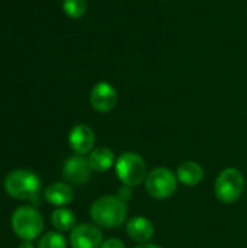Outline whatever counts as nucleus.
Masks as SVG:
<instances>
[{"mask_svg": "<svg viewBox=\"0 0 247 248\" xmlns=\"http://www.w3.org/2000/svg\"><path fill=\"white\" fill-rule=\"evenodd\" d=\"M127 205L119 196H102L90 206L92 221L102 228H118L127 221Z\"/></svg>", "mask_w": 247, "mask_h": 248, "instance_id": "nucleus-1", "label": "nucleus"}, {"mask_svg": "<svg viewBox=\"0 0 247 248\" xmlns=\"http://www.w3.org/2000/svg\"><path fill=\"white\" fill-rule=\"evenodd\" d=\"M3 187L4 192L15 199L32 201L41 190V180L29 170H13L6 176Z\"/></svg>", "mask_w": 247, "mask_h": 248, "instance_id": "nucleus-2", "label": "nucleus"}, {"mask_svg": "<svg viewBox=\"0 0 247 248\" xmlns=\"http://www.w3.org/2000/svg\"><path fill=\"white\" fill-rule=\"evenodd\" d=\"M12 230L22 241H33L42 234V215L32 206H19L12 215Z\"/></svg>", "mask_w": 247, "mask_h": 248, "instance_id": "nucleus-3", "label": "nucleus"}, {"mask_svg": "<svg viewBox=\"0 0 247 248\" xmlns=\"http://www.w3.org/2000/svg\"><path fill=\"white\" fill-rule=\"evenodd\" d=\"M115 173L118 179L128 187H134L146 182L147 166L137 153H124L115 163Z\"/></svg>", "mask_w": 247, "mask_h": 248, "instance_id": "nucleus-4", "label": "nucleus"}, {"mask_svg": "<svg viewBox=\"0 0 247 248\" xmlns=\"http://www.w3.org/2000/svg\"><path fill=\"white\" fill-rule=\"evenodd\" d=\"M246 186L245 177L240 170L229 167L223 170L214 185L215 196L223 203H234L243 193Z\"/></svg>", "mask_w": 247, "mask_h": 248, "instance_id": "nucleus-5", "label": "nucleus"}, {"mask_svg": "<svg viewBox=\"0 0 247 248\" xmlns=\"http://www.w3.org/2000/svg\"><path fill=\"white\" fill-rule=\"evenodd\" d=\"M176 187L178 177L172 170L166 167H157L146 177V190L154 199L170 198L176 192Z\"/></svg>", "mask_w": 247, "mask_h": 248, "instance_id": "nucleus-6", "label": "nucleus"}, {"mask_svg": "<svg viewBox=\"0 0 247 248\" xmlns=\"http://www.w3.org/2000/svg\"><path fill=\"white\" fill-rule=\"evenodd\" d=\"M102 243V232L98 225L80 224L76 225L70 234L71 248H100Z\"/></svg>", "mask_w": 247, "mask_h": 248, "instance_id": "nucleus-7", "label": "nucleus"}, {"mask_svg": "<svg viewBox=\"0 0 247 248\" xmlns=\"http://www.w3.org/2000/svg\"><path fill=\"white\" fill-rule=\"evenodd\" d=\"M118 103V93L115 87L106 81L98 83L90 92V105L95 110L106 113L111 112Z\"/></svg>", "mask_w": 247, "mask_h": 248, "instance_id": "nucleus-8", "label": "nucleus"}, {"mask_svg": "<svg viewBox=\"0 0 247 248\" xmlns=\"http://www.w3.org/2000/svg\"><path fill=\"white\" fill-rule=\"evenodd\" d=\"M92 167L89 158L84 155H73L66 160L63 166V176L67 182L74 185H83L90 179Z\"/></svg>", "mask_w": 247, "mask_h": 248, "instance_id": "nucleus-9", "label": "nucleus"}, {"mask_svg": "<svg viewBox=\"0 0 247 248\" xmlns=\"http://www.w3.org/2000/svg\"><path fill=\"white\" fill-rule=\"evenodd\" d=\"M95 141H96L95 132L92 131L90 126L84 125V124L76 125L68 134V144H70L71 150L79 155L90 154L93 151Z\"/></svg>", "mask_w": 247, "mask_h": 248, "instance_id": "nucleus-10", "label": "nucleus"}, {"mask_svg": "<svg viewBox=\"0 0 247 248\" xmlns=\"http://www.w3.org/2000/svg\"><path fill=\"white\" fill-rule=\"evenodd\" d=\"M127 234L137 243H148L154 235V225L144 217H135L127 222Z\"/></svg>", "mask_w": 247, "mask_h": 248, "instance_id": "nucleus-11", "label": "nucleus"}, {"mask_svg": "<svg viewBox=\"0 0 247 248\" xmlns=\"http://www.w3.org/2000/svg\"><path fill=\"white\" fill-rule=\"evenodd\" d=\"M44 198L48 203L64 208L66 205L71 203L74 193L71 186H68L67 183H52L44 190Z\"/></svg>", "mask_w": 247, "mask_h": 248, "instance_id": "nucleus-12", "label": "nucleus"}, {"mask_svg": "<svg viewBox=\"0 0 247 248\" xmlns=\"http://www.w3.org/2000/svg\"><path fill=\"white\" fill-rule=\"evenodd\" d=\"M176 177L185 186H197L204 179V170L195 161H185L178 167Z\"/></svg>", "mask_w": 247, "mask_h": 248, "instance_id": "nucleus-13", "label": "nucleus"}, {"mask_svg": "<svg viewBox=\"0 0 247 248\" xmlns=\"http://www.w3.org/2000/svg\"><path fill=\"white\" fill-rule=\"evenodd\" d=\"M89 163L95 171H106L115 166V154L106 147H98L89 154Z\"/></svg>", "mask_w": 247, "mask_h": 248, "instance_id": "nucleus-14", "label": "nucleus"}, {"mask_svg": "<svg viewBox=\"0 0 247 248\" xmlns=\"http://www.w3.org/2000/svg\"><path fill=\"white\" fill-rule=\"evenodd\" d=\"M51 222L58 232H67V231L71 232L76 227V217L70 209L58 208L52 212Z\"/></svg>", "mask_w": 247, "mask_h": 248, "instance_id": "nucleus-15", "label": "nucleus"}, {"mask_svg": "<svg viewBox=\"0 0 247 248\" xmlns=\"http://www.w3.org/2000/svg\"><path fill=\"white\" fill-rule=\"evenodd\" d=\"M36 248H67V241L61 232H47L38 240Z\"/></svg>", "mask_w": 247, "mask_h": 248, "instance_id": "nucleus-16", "label": "nucleus"}, {"mask_svg": "<svg viewBox=\"0 0 247 248\" xmlns=\"http://www.w3.org/2000/svg\"><path fill=\"white\" fill-rule=\"evenodd\" d=\"M87 3L86 0H63V10L68 17L77 19L86 13Z\"/></svg>", "mask_w": 247, "mask_h": 248, "instance_id": "nucleus-17", "label": "nucleus"}, {"mask_svg": "<svg viewBox=\"0 0 247 248\" xmlns=\"http://www.w3.org/2000/svg\"><path fill=\"white\" fill-rule=\"evenodd\" d=\"M100 248H127V247H125V244H124L121 240H118V238H109V240H106V241H103V243H102V247Z\"/></svg>", "mask_w": 247, "mask_h": 248, "instance_id": "nucleus-18", "label": "nucleus"}, {"mask_svg": "<svg viewBox=\"0 0 247 248\" xmlns=\"http://www.w3.org/2000/svg\"><path fill=\"white\" fill-rule=\"evenodd\" d=\"M17 248H35L33 247V244H32V241H22Z\"/></svg>", "mask_w": 247, "mask_h": 248, "instance_id": "nucleus-19", "label": "nucleus"}, {"mask_svg": "<svg viewBox=\"0 0 247 248\" xmlns=\"http://www.w3.org/2000/svg\"><path fill=\"white\" fill-rule=\"evenodd\" d=\"M135 248H162L160 246H157V244H148V243H144V244H141V246H138V247Z\"/></svg>", "mask_w": 247, "mask_h": 248, "instance_id": "nucleus-20", "label": "nucleus"}]
</instances>
